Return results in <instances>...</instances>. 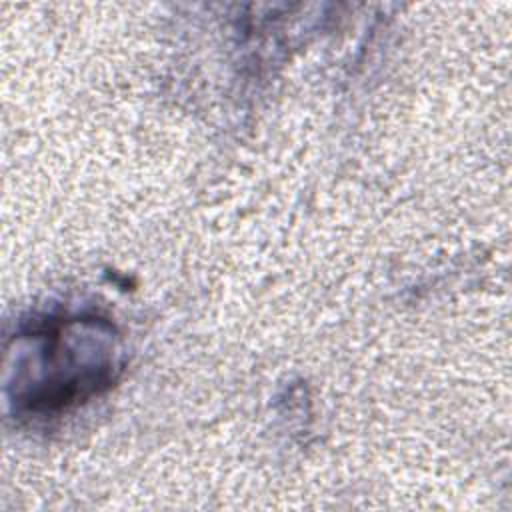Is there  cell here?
<instances>
[{
	"instance_id": "obj_1",
	"label": "cell",
	"mask_w": 512,
	"mask_h": 512,
	"mask_svg": "<svg viewBox=\"0 0 512 512\" xmlns=\"http://www.w3.org/2000/svg\"><path fill=\"white\" fill-rule=\"evenodd\" d=\"M112 328L104 322L60 320L16 342L14 402L34 414L58 412L114 380L118 370Z\"/></svg>"
}]
</instances>
